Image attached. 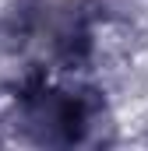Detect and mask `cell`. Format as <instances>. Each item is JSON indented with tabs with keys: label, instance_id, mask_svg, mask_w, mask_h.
<instances>
[{
	"label": "cell",
	"instance_id": "obj_1",
	"mask_svg": "<svg viewBox=\"0 0 148 151\" xmlns=\"http://www.w3.org/2000/svg\"><path fill=\"white\" fill-rule=\"evenodd\" d=\"M14 119L25 141L42 148L102 144L110 130L106 99L85 84L28 81L14 99Z\"/></svg>",
	"mask_w": 148,
	"mask_h": 151
}]
</instances>
